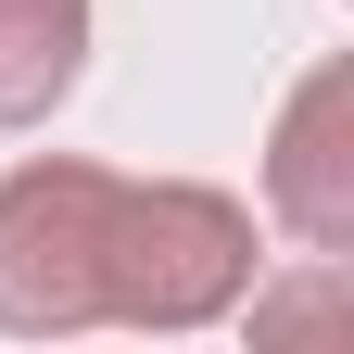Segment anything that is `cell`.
<instances>
[{"mask_svg": "<svg viewBox=\"0 0 354 354\" xmlns=\"http://www.w3.org/2000/svg\"><path fill=\"white\" fill-rule=\"evenodd\" d=\"M88 64V0H0V127H38Z\"/></svg>", "mask_w": 354, "mask_h": 354, "instance_id": "4", "label": "cell"}, {"mask_svg": "<svg viewBox=\"0 0 354 354\" xmlns=\"http://www.w3.org/2000/svg\"><path fill=\"white\" fill-rule=\"evenodd\" d=\"M266 203H279V228L317 241V253L354 241V76L342 64H317V76L291 88L279 152H266Z\"/></svg>", "mask_w": 354, "mask_h": 354, "instance_id": "3", "label": "cell"}, {"mask_svg": "<svg viewBox=\"0 0 354 354\" xmlns=\"http://www.w3.org/2000/svg\"><path fill=\"white\" fill-rule=\"evenodd\" d=\"M102 228H114L102 165H13L0 177V329H26V342L102 329Z\"/></svg>", "mask_w": 354, "mask_h": 354, "instance_id": "2", "label": "cell"}, {"mask_svg": "<svg viewBox=\"0 0 354 354\" xmlns=\"http://www.w3.org/2000/svg\"><path fill=\"white\" fill-rule=\"evenodd\" d=\"M253 291V215L203 177H114L102 228V317L114 329H203Z\"/></svg>", "mask_w": 354, "mask_h": 354, "instance_id": "1", "label": "cell"}]
</instances>
